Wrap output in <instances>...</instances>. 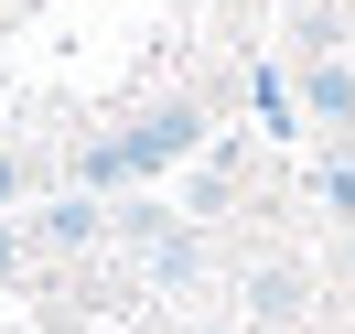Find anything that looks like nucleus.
<instances>
[{
  "instance_id": "obj_1",
  "label": "nucleus",
  "mask_w": 355,
  "mask_h": 334,
  "mask_svg": "<svg viewBox=\"0 0 355 334\" xmlns=\"http://www.w3.org/2000/svg\"><path fill=\"white\" fill-rule=\"evenodd\" d=\"M312 108H323V119H355V76L345 65H312Z\"/></svg>"
},
{
  "instance_id": "obj_2",
  "label": "nucleus",
  "mask_w": 355,
  "mask_h": 334,
  "mask_svg": "<svg viewBox=\"0 0 355 334\" xmlns=\"http://www.w3.org/2000/svg\"><path fill=\"white\" fill-rule=\"evenodd\" d=\"M0 269H11V237H0Z\"/></svg>"
}]
</instances>
